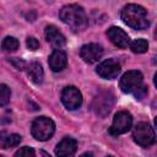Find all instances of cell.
<instances>
[{
    "instance_id": "obj_3",
    "label": "cell",
    "mask_w": 157,
    "mask_h": 157,
    "mask_svg": "<svg viewBox=\"0 0 157 157\" xmlns=\"http://www.w3.org/2000/svg\"><path fill=\"white\" fill-rule=\"evenodd\" d=\"M54 130H55L54 121L47 117H39L34 119L31 126V132L33 137L39 141H45L50 139L54 134Z\"/></svg>"
},
{
    "instance_id": "obj_14",
    "label": "cell",
    "mask_w": 157,
    "mask_h": 157,
    "mask_svg": "<svg viewBox=\"0 0 157 157\" xmlns=\"http://www.w3.org/2000/svg\"><path fill=\"white\" fill-rule=\"evenodd\" d=\"M66 54L60 49H55L48 59V64L53 71H61L66 66Z\"/></svg>"
},
{
    "instance_id": "obj_19",
    "label": "cell",
    "mask_w": 157,
    "mask_h": 157,
    "mask_svg": "<svg viewBox=\"0 0 157 157\" xmlns=\"http://www.w3.org/2000/svg\"><path fill=\"white\" fill-rule=\"evenodd\" d=\"M10 94H11L10 88H9L6 85L2 83V85L0 86V104H1V105H5V104L9 103V101H10Z\"/></svg>"
},
{
    "instance_id": "obj_6",
    "label": "cell",
    "mask_w": 157,
    "mask_h": 157,
    "mask_svg": "<svg viewBox=\"0 0 157 157\" xmlns=\"http://www.w3.org/2000/svg\"><path fill=\"white\" fill-rule=\"evenodd\" d=\"M114 104V96L110 92H101L92 102V110L99 115L105 117Z\"/></svg>"
},
{
    "instance_id": "obj_7",
    "label": "cell",
    "mask_w": 157,
    "mask_h": 157,
    "mask_svg": "<svg viewBox=\"0 0 157 157\" xmlns=\"http://www.w3.org/2000/svg\"><path fill=\"white\" fill-rule=\"evenodd\" d=\"M131 125H132L131 114L125 112V110H121V112H118L114 115V119H113L112 126L109 129V132L112 135L117 136V135H120V134H124V132L129 131Z\"/></svg>"
},
{
    "instance_id": "obj_22",
    "label": "cell",
    "mask_w": 157,
    "mask_h": 157,
    "mask_svg": "<svg viewBox=\"0 0 157 157\" xmlns=\"http://www.w3.org/2000/svg\"><path fill=\"white\" fill-rule=\"evenodd\" d=\"M9 61H10L17 70H23V69H25V65H26L25 61H23V60H20L18 58H10Z\"/></svg>"
},
{
    "instance_id": "obj_10",
    "label": "cell",
    "mask_w": 157,
    "mask_h": 157,
    "mask_svg": "<svg viewBox=\"0 0 157 157\" xmlns=\"http://www.w3.org/2000/svg\"><path fill=\"white\" fill-rule=\"evenodd\" d=\"M96 71L103 78H115L120 72V64L114 59H107L98 65Z\"/></svg>"
},
{
    "instance_id": "obj_13",
    "label": "cell",
    "mask_w": 157,
    "mask_h": 157,
    "mask_svg": "<svg viewBox=\"0 0 157 157\" xmlns=\"http://www.w3.org/2000/svg\"><path fill=\"white\" fill-rule=\"evenodd\" d=\"M45 38L56 49L63 48L65 45V43H66V39H65L64 34L53 25L45 27Z\"/></svg>"
},
{
    "instance_id": "obj_12",
    "label": "cell",
    "mask_w": 157,
    "mask_h": 157,
    "mask_svg": "<svg viewBox=\"0 0 157 157\" xmlns=\"http://www.w3.org/2000/svg\"><path fill=\"white\" fill-rule=\"evenodd\" d=\"M107 36L110 39V42L114 45L119 47V48H126L129 45V43H130L129 36L121 28H119V27H114V26L110 27L107 31Z\"/></svg>"
},
{
    "instance_id": "obj_23",
    "label": "cell",
    "mask_w": 157,
    "mask_h": 157,
    "mask_svg": "<svg viewBox=\"0 0 157 157\" xmlns=\"http://www.w3.org/2000/svg\"><path fill=\"white\" fill-rule=\"evenodd\" d=\"M80 157H93V155H92L91 152H85V153H82Z\"/></svg>"
},
{
    "instance_id": "obj_16",
    "label": "cell",
    "mask_w": 157,
    "mask_h": 157,
    "mask_svg": "<svg viewBox=\"0 0 157 157\" xmlns=\"http://www.w3.org/2000/svg\"><path fill=\"white\" fill-rule=\"evenodd\" d=\"M21 142V136L17 134H10L6 137L1 139V147L2 148H9V147H13L17 146Z\"/></svg>"
},
{
    "instance_id": "obj_26",
    "label": "cell",
    "mask_w": 157,
    "mask_h": 157,
    "mask_svg": "<svg viewBox=\"0 0 157 157\" xmlns=\"http://www.w3.org/2000/svg\"><path fill=\"white\" fill-rule=\"evenodd\" d=\"M153 36H155V38H157V27H156V29H155V33H153Z\"/></svg>"
},
{
    "instance_id": "obj_11",
    "label": "cell",
    "mask_w": 157,
    "mask_h": 157,
    "mask_svg": "<svg viewBox=\"0 0 157 157\" xmlns=\"http://www.w3.org/2000/svg\"><path fill=\"white\" fill-rule=\"evenodd\" d=\"M77 148V142L72 137H64L55 147L56 157H74Z\"/></svg>"
},
{
    "instance_id": "obj_1",
    "label": "cell",
    "mask_w": 157,
    "mask_h": 157,
    "mask_svg": "<svg viewBox=\"0 0 157 157\" xmlns=\"http://www.w3.org/2000/svg\"><path fill=\"white\" fill-rule=\"evenodd\" d=\"M59 16L60 20L75 32L83 31L88 25V20L85 13V10L76 4H70L64 6L60 10Z\"/></svg>"
},
{
    "instance_id": "obj_2",
    "label": "cell",
    "mask_w": 157,
    "mask_h": 157,
    "mask_svg": "<svg viewBox=\"0 0 157 157\" xmlns=\"http://www.w3.org/2000/svg\"><path fill=\"white\" fill-rule=\"evenodd\" d=\"M120 16L123 22L134 29H145L150 25L146 10L136 4H129L124 6Z\"/></svg>"
},
{
    "instance_id": "obj_9",
    "label": "cell",
    "mask_w": 157,
    "mask_h": 157,
    "mask_svg": "<svg viewBox=\"0 0 157 157\" xmlns=\"http://www.w3.org/2000/svg\"><path fill=\"white\" fill-rule=\"evenodd\" d=\"M102 55H103V48L96 43L85 44L80 49V56L83 59V61L88 64H93L98 61L102 58Z\"/></svg>"
},
{
    "instance_id": "obj_5",
    "label": "cell",
    "mask_w": 157,
    "mask_h": 157,
    "mask_svg": "<svg viewBox=\"0 0 157 157\" xmlns=\"http://www.w3.org/2000/svg\"><path fill=\"white\" fill-rule=\"evenodd\" d=\"M132 137L135 142L142 147H148L156 141V135L153 129L148 123H145V121L137 123L135 125L132 131Z\"/></svg>"
},
{
    "instance_id": "obj_25",
    "label": "cell",
    "mask_w": 157,
    "mask_h": 157,
    "mask_svg": "<svg viewBox=\"0 0 157 157\" xmlns=\"http://www.w3.org/2000/svg\"><path fill=\"white\" fill-rule=\"evenodd\" d=\"M155 85H156V87H157V72H156V75H155Z\"/></svg>"
},
{
    "instance_id": "obj_21",
    "label": "cell",
    "mask_w": 157,
    "mask_h": 157,
    "mask_svg": "<svg viewBox=\"0 0 157 157\" xmlns=\"http://www.w3.org/2000/svg\"><path fill=\"white\" fill-rule=\"evenodd\" d=\"M26 44H27L28 49H31V50H37L39 48V42L34 37H28Z\"/></svg>"
},
{
    "instance_id": "obj_20",
    "label": "cell",
    "mask_w": 157,
    "mask_h": 157,
    "mask_svg": "<svg viewBox=\"0 0 157 157\" xmlns=\"http://www.w3.org/2000/svg\"><path fill=\"white\" fill-rule=\"evenodd\" d=\"M15 157H36V153H34V150L32 147L25 146V147H21L20 150L16 151Z\"/></svg>"
},
{
    "instance_id": "obj_24",
    "label": "cell",
    "mask_w": 157,
    "mask_h": 157,
    "mask_svg": "<svg viewBox=\"0 0 157 157\" xmlns=\"http://www.w3.org/2000/svg\"><path fill=\"white\" fill-rule=\"evenodd\" d=\"M40 156H42V157H50V155L47 153L45 151H40Z\"/></svg>"
},
{
    "instance_id": "obj_27",
    "label": "cell",
    "mask_w": 157,
    "mask_h": 157,
    "mask_svg": "<svg viewBox=\"0 0 157 157\" xmlns=\"http://www.w3.org/2000/svg\"><path fill=\"white\" fill-rule=\"evenodd\" d=\"M155 124H156V128H157V117H156V119H155Z\"/></svg>"
},
{
    "instance_id": "obj_28",
    "label": "cell",
    "mask_w": 157,
    "mask_h": 157,
    "mask_svg": "<svg viewBox=\"0 0 157 157\" xmlns=\"http://www.w3.org/2000/svg\"><path fill=\"white\" fill-rule=\"evenodd\" d=\"M107 157H113V156H107Z\"/></svg>"
},
{
    "instance_id": "obj_8",
    "label": "cell",
    "mask_w": 157,
    "mask_h": 157,
    "mask_svg": "<svg viewBox=\"0 0 157 157\" xmlns=\"http://www.w3.org/2000/svg\"><path fill=\"white\" fill-rule=\"evenodd\" d=\"M61 102L67 109H77L82 104V94L75 86H67L61 92Z\"/></svg>"
},
{
    "instance_id": "obj_29",
    "label": "cell",
    "mask_w": 157,
    "mask_h": 157,
    "mask_svg": "<svg viewBox=\"0 0 157 157\" xmlns=\"http://www.w3.org/2000/svg\"><path fill=\"white\" fill-rule=\"evenodd\" d=\"M0 157H4V156H0Z\"/></svg>"
},
{
    "instance_id": "obj_17",
    "label": "cell",
    "mask_w": 157,
    "mask_h": 157,
    "mask_svg": "<svg viewBox=\"0 0 157 157\" xmlns=\"http://www.w3.org/2000/svg\"><path fill=\"white\" fill-rule=\"evenodd\" d=\"M148 48V43L147 40L140 38V39H135L134 42L130 43V49L134 52V53H137V54H142L147 50Z\"/></svg>"
},
{
    "instance_id": "obj_18",
    "label": "cell",
    "mask_w": 157,
    "mask_h": 157,
    "mask_svg": "<svg viewBox=\"0 0 157 157\" xmlns=\"http://www.w3.org/2000/svg\"><path fill=\"white\" fill-rule=\"evenodd\" d=\"M18 45H20V43L15 37H6L1 44V47L5 52H15L18 48Z\"/></svg>"
},
{
    "instance_id": "obj_15",
    "label": "cell",
    "mask_w": 157,
    "mask_h": 157,
    "mask_svg": "<svg viewBox=\"0 0 157 157\" xmlns=\"http://www.w3.org/2000/svg\"><path fill=\"white\" fill-rule=\"evenodd\" d=\"M27 76L29 77V80L34 83H42L43 81V69H42V65L37 61H33L28 66H27Z\"/></svg>"
},
{
    "instance_id": "obj_4",
    "label": "cell",
    "mask_w": 157,
    "mask_h": 157,
    "mask_svg": "<svg viewBox=\"0 0 157 157\" xmlns=\"http://www.w3.org/2000/svg\"><path fill=\"white\" fill-rule=\"evenodd\" d=\"M119 86L123 92L125 93H131L132 96L141 88L144 87V80H142V74L136 70H131L125 72L119 82Z\"/></svg>"
}]
</instances>
